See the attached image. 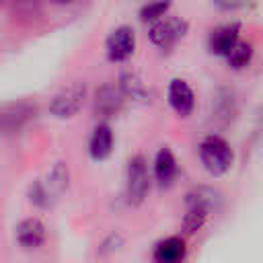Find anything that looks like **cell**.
Listing matches in <instances>:
<instances>
[{"instance_id": "12", "label": "cell", "mask_w": 263, "mask_h": 263, "mask_svg": "<svg viewBox=\"0 0 263 263\" xmlns=\"http://www.w3.org/2000/svg\"><path fill=\"white\" fill-rule=\"evenodd\" d=\"M187 247L181 236H166L154 247V263H183Z\"/></svg>"}, {"instance_id": "13", "label": "cell", "mask_w": 263, "mask_h": 263, "mask_svg": "<svg viewBox=\"0 0 263 263\" xmlns=\"http://www.w3.org/2000/svg\"><path fill=\"white\" fill-rule=\"evenodd\" d=\"M177 175H179V164H177L175 154L171 152V148H160L154 158V177H156L158 185L160 187L173 185Z\"/></svg>"}, {"instance_id": "16", "label": "cell", "mask_w": 263, "mask_h": 263, "mask_svg": "<svg viewBox=\"0 0 263 263\" xmlns=\"http://www.w3.org/2000/svg\"><path fill=\"white\" fill-rule=\"evenodd\" d=\"M251 58H253V45H251V43H247V41H240V39H238V41H236V45L228 51L226 62H228V66H230V68L240 70V68H247V66H249Z\"/></svg>"}, {"instance_id": "5", "label": "cell", "mask_w": 263, "mask_h": 263, "mask_svg": "<svg viewBox=\"0 0 263 263\" xmlns=\"http://www.w3.org/2000/svg\"><path fill=\"white\" fill-rule=\"evenodd\" d=\"M187 21L185 18H179V16H164L156 23H152L150 31H148V37L150 41L156 45V47H162V49H168L173 47L179 39H183V35L187 33Z\"/></svg>"}, {"instance_id": "20", "label": "cell", "mask_w": 263, "mask_h": 263, "mask_svg": "<svg viewBox=\"0 0 263 263\" xmlns=\"http://www.w3.org/2000/svg\"><path fill=\"white\" fill-rule=\"evenodd\" d=\"M251 0H214V4L222 10H238L242 6H247Z\"/></svg>"}, {"instance_id": "21", "label": "cell", "mask_w": 263, "mask_h": 263, "mask_svg": "<svg viewBox=\"0 0 263 263\" xmlns=\"http://www.w3.org/2000/svg\"><path fill=\"white\" fill-rule=\"evenodd\" d=\"M14 4L21 8H33L37 4V0H14Z\"/></svg>"}, {"instance_id": "3", "label": "cell", "mask_w": 263, "mask_h": 263, "mask_svg": "<svg viewBox=\"0 0 263 263\" xmlns=\"http://www.w3.org/2000/svg\"><path fill=\"white\" fill-rule=\"evenodd\" d=\"M84 99H86V84L76 80V82H70L68 86L60 88L51 101H49V113L58 119H70L74 117L82 105H84Z\"/></svg>"}, {"instance_id": "4", "label": "cell", "mask_w": 263, "mask_h": 263, "mask_svg": "<svg viewBox=\"0 0 263 263\" xmlns=\"http://www.w3.org/2000/svg\"><path fill=\"white\" fill-rule=\"evenodd\" d=\"M150 191V173L148 162L142 154H136L127 162V183H125V195L132 205H140Z\"/></svg>"}, {"instance_id": "8", "label": "cell", "mask_w": 263, "mask_h": 263, "mask_svg": "<svg viewBox=\"0 0 263 263\" xmlns=\"http://www.w3.org/2000/svg\"><path fill=\"white\" fill-rule=\"evenodd\" d=\"M123 105V92L119 90V86L115 84H103L97 88L95 92V115L101 117V119H109V117H115L119 113Z\"/></svg>"}, {"instance_id": "14", "label": "cell", "mask_w": 263, "mask_h": 263, "mask_svg": "<svg viewBox=\"0 0 263 263\" xmlns=\"http://www.w3.org/2000/svg\"><path fill=\"white\" fill-rule=\"evenodd\" d=\"M88 152L92 160H105L113 152V132L107 123H99L88 140Z\"/></svg>"}, {"instance_id": "1", "label": "cell", "mask_w": 263, "mask_h": 263, "mask_svg": "<svg viewBox=\"0 0 263 263\" xmlns=\"http://www.w3.org/2000/svg\"><path fill=\"white\" fill-rule=\"evenodd\" d=\"M220 205V193L212 187H197L187 193V212L183 218V230L187 234L197 232L210 214H214Z\"/></svg>"}, {"instance_id": "19", "label": "cell", "mask_w": 263, "mask_h": 263, "mask_svg": "<svg viewBox=\"0 0 263 263\" xmlns=\"http://www.w3.org/2000/svg\"><path fill=\"white\" fill-rule=\"evenodd\" d=\"M29 199H31V203H35L39 208H49L51 205V197H49V193H47V189H45L41 179H37V181H33L29 185Z\"/></svg>"}, {"instance_id": "22", "label": "cell", "mask_w": 263, "mask_h": 263, "mask_svg": "<svg viewBox=\"0 0 263 263\" xmlns=\"http://www.w3.org/2000/svg\"><path fill=\"white\" fill-rule=\"evenodd\" d=\"M53 2H58V4H66V2H72V0H53Z\"/></svg>"}, {"instance_id": "10", "label": "cell", "mask_w": 263, "mask_h": 263, "mask_svg": "<svg viewBox=\"0 0 263 263\" xmlns=\"http://www.w3.org/2000/svg\"><path fill=\"white\" fill-rule=\"evenodd\" d=\"M240 27L236 23H228V25H222V27H216L210 37H208V47L212 53L216 55H222L226 58L228 51L236 45V41L240 39Z\"/></svg>"}, {"instance_id": "9", "label": "cell", "mask_w": 263, "mask_h": 263, "mask_svg": "<svg viewBox=\"0 0 263 263\" xmlns=\"http://www.w3.org/2000/svg\"><path fill=\"white\" fill-rule=\"evenodd\" d=\"M168 105L181 117L191 115V111L195 107V95H193V88L183 78L171 80V84H168Z\"/></svg>"}, {"instance_id": "23", "label": "cell", "mask_w": 263, "mask_h": 263, "mask_svg": "<svg viewBox=\"0 0 263 263\" xmlns=\"http://www.w3.org/2000/svg\"><path fill=\"white\" fill-rule=\"evenodd\" d=\"M4 2H6V0H0V6H2V4H4Z\"/></svg>"}, {"instance_id": "17", "label": "cell", "mask_w": 263, "mask_h": 263, "mask_svg": "<svg viewBox=\"0 0 263 263\" xmlns=\"http://www.w3.org/2000/svg\"><path fill=\"white\" fill-rule=\"evenodd\" d=\"M119 90L123 92V97H132V99H146L148 97L146 84L136 74H123L119 80Z\"/></svg>"}, {"instance_id": "18", "label": "cell", "mask_w": 263, "mask_h": 263, "mask_svg": "<svg viewBox=\"0 0 263 263\" xmlns=\"http://www.w3.org/2000/svg\"><path fill=\"white\" fill-rule=\"evenodd\" d=\"M171 4H173L171 0H152V2H148V4L142 6L140 18H142L144 23H156V21L164 18V14L168 12Z\"/></svg>"}, {"instance_id": "7", "label": "cell", "mask_w": 263, "mask_h": 263, "mask_svg": "<svg viewBox=\"0 0 263 263\" xmlns=\"http://www.w3.org/2000/svg\"><path fill=\"white\" fill-rule=\"evenodd\" d=\"M35 117V105L31 103H10L0 109V134H14Z\"/></svg>"}, {"instance_id": "2", "label": "cell", "mask_w": 263, "mask_h": 263, "mask_svg": "<svg viewBox=\"0 0 263 263\" xmlns=\"http://www.w3.org/2000/svg\"><path fill=\"white\" fill-rule=\"evenodd\" d=\"M199 158H201L203 168L210 175L220 177V175H224V173L230 171L232 160H234V154H232L230 144L224 138H220V136H208L199 144Z\"/></svg>"}, {"instance_id": "15", "label": "cell", "mask_w": 263, "mask_h": 263, "mask_svg": "<svg viewBox=\"0 0 263 263\" xmlns=\"http://www.w3.org/2000/svg\"><path fill=\"white\" fill-rule=\"evenodd\" d=\"M68 179H70V173H68V166L64 162H55L53 168L47 173V179H43V185L51 197V201L64 193V189L68 187Z\"/></svg>"}, {"instance_id": "6", "label": "cell", "mask_w": 263, "mask_h": 263, "mask_svg": "<svg viewBox=\"0 0 263 263\" xmlns=\"http://www.w3.org/2000/svg\"><path fill=\"white\" fill-rule=\"evenodd\" d=\"M136 49V33L132 27L127 25H121L117 29H113L105 41V53H107V60L109 62H115V64H121V62H127L132 58Z\"/></svg>"}, {"instance_id": "11", "label": "cell", "mask_w": 263, "mask_h": 263, "mask_svg": "<svg viewBox=\"0 0 263 263\" xmlns=\"http://www.w3.org/2000/svg\"><path fill=\"white\" fill-rule=\"evenodd\" d=\"M45 236H47V230L39 218H25L16 226V240L27 251L39 249L45 242Z\"/></svg>"}]
</instances>
